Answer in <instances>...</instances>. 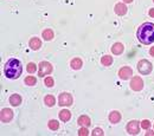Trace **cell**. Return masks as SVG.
Segmentation results:
<instances>
[{"mask_svg":"<svg viewBox=\"0 0 154 136\" xmlns=\"http://www.w3.org/2000/svg\"><path fill=\"white\" fill-rule=\"evenodd\" d=\"M136 38L141 44L150 45L154 43V24L153 23H143L139 26L136 31Z\"/></svg>","mask_w":154,"mask_h":136,"instance_id":"6da1fadb","label":"cell"},{"mask_svg":"<svg viewBox=\"0 0 154 136\" xmlns=\"http://www.w3.org/2000/svg\"><path fill=\"white\" fill-rule=\"evenodd\" d=\"M21 72H23V66L20 61H18L17 58H11L6 62L4 66V73L7 78L17 79L21 76Z\"/></svg>","mask_w":154,"mask_h":136,"instance_id":"7a4b0ae2","label":"cell"},{"mask_svg":"<svg viewBox=\"0 0 154 136\" xmlns=\"http://www.w3.org/2000/svg\"><path fill=\"white\" fill-rule=\"evenodd\" d=\"M138 70L141 75H149L153 70V65L147 59H141L139 63H138Z\"/></svg>","mask_w":154,"mask_h":136,"instance_id":"3957f363","label":"cell"},{"mask_svg":"<svg viewBox=\"0 0 154 136\" xmlns=\"http://www.w3.org/2000/svg\"><path fill=\"white\" fill-rule=\"evenodd\" d=\"M72 96L68 92H63L60 94L59 97H58V104L60 106H70L72 104Z\"/></svg>","mask_w":154,"mask_h":136,"instance_id":"277c9868","label":"cell"},{"mask_svg":"<svg viewBox=\"0 0 154 136\" xmlns=\"http://www.w3.org/2000/svg\"><path fill=\"white\" fill-rule=\"evenodd\" d=\"M52 70H53V68H52V65H51L49 62H42V63L39 64L38 75H39L40 77H43V76L50 75V73L52 72Z\"/></svg>","mask_w":154,"mask_h":136,"instance_id":"5b68a950","label":"cell"},{"mask_svg":"<svg viewBox=\"0 0 154 136\" xmlns=\"http://www.w3.org/2000/svg\"><path fill=\"white\" fill-rule=\"evenodd\" d=\"M132 76H133V70H132L129 66H123V68H121L120 71H119V77H120L121 79H123V80L129 79Z\"/></svg>","mask_w":154,"mask_h":136,"instance_id":"8992f818","label":"cell"},{"mask_svg":"<svg viewBox=\"0 0 154 136\" xmlns=\"http://www.w3.org/2000/svg\"><path fill=\"white\" fill-rule=\"evenodd\" d=\"M131 88L134 91H141L143 88V80L140 77H133L131 82Z\"/></svg>","mask_w":154,"mask_h":136,"instance_id":"52a82bcc","label":"cell"},{"mask_svg":"<svg viewBox=\"0 0 154 136\" xmlns=\"http://www.w3.org/2000/svg\"><path fill=\"white\" fill-rule=\"evenodd\" d=\"M127 131H128L131 135H138V134L140 132L139 122H138V121H131V122L127 124Z\"/></svg>","mask_w":154,"mask_h":136,"instance_id":"ba28073f","label":"cell"},{"mask_svg":"<svg viewBox=\"0 0 154 136\" xmlns=\"http://www.w3.org/2000/svg\"><path fill=\"white\" fill-rule=\"evenodd\" d=\"M13 118V111L9 108H5L1 110V122L7 123Z\"/></svg>","mask_w":154,"mask_h":136,"instance_id":"9c48e42d","label":"cell"},{"mask_svg":"<svg viewBox=\"0 0 154 136\" xmlns=\"http://www.w3.org/2000/svg\"><path fill=\"white\" fill-rule=\"evenodd\" d=\"M114 10H115V13L117 14V16H125L126 13H127V6L123 4V3H119V4H116L115 5V7H114Z\"/></svg>","mask_w":154,"mask_h":136,"instance_id":"30bf717a","label":"cell"},{"mask_svg":"<svg viewBox=\"0 0 154 136\" xmlns=\"http://www.w3.org/2000/svg\"><path fill=\"white\" fill-rule=\"evenodd\" d=\"M28 46L32 49V50H38V49H40V46H42V42H40V39L39 38H37V37H35V38H31V40L28 42Z\"/></svg>","mask_w":154,"mask_h":136,"instance_id":"8fae6325","label":"cell"},{"mask_svg":"<svg viewBox=\"0 0 154 136\" xmlns=\"http://www.w3.org/2000/svg\"><path fill=\"white\" fill-rule=\"evenodd\" d=\"M109 121H110L111 123H114V124L119 123V122L121 121V114H120L119 111H116V110L111 111V113L109 114Z\"/></svg>","mask_w":154,"mask_h":136,"instance_id":"7c38bea8","label":"cell"},{"mask_svg":"<svg viewBox=\"0 0 154 136\" xmlns=\"http://www.w3.org/2000/svg\"><path fill=\"white\" fill-rule=\"evenodd\" d=\"M123 50H125V47H123V45L121 43H115L111 47V52L114 54H116V56H119V54H121L123 52Z\"/></svg>","mask_w":154,"mask_h":136,"instance_id":"4fadbf2b","label":"cell"},{"mask_svg":"<svg viewBox=\"0 0 154 136\" xmlns=\"http://www.w3.org/2000/svg\"><path fill=\"white\" fill-rule=\"evenodd\" d=\"M77 123H78L79 125H82V127H89V125L91 124L90 118H89L87 115H82V116H79Z\"/></svg>","mask_w":154,"mask_h":136,"instance_id":"5bb4252c","label":"cell"},{"mask_svg":"<svg viewBox=\"0 0 154 136\" xmlns=\"http://www.w3.org/2000/svg\"><path fill=\"white\" fill-rule=\"evenodd\" d=\"M10 103L13 105V106H18L20 103H21V96L18 95V94H14L10 97Z\"/></svg>","mask_w":154,"mask_h":136,"instance_id":"9a60e30c","label":"cell"},{"mask_svg":"<svg viewBox=\"0 0 154 136\" xmlns=\"http://www.w3.org/2000/svg\"><path fill=\"white\" fill-rule=\"evenodd\" d=\"M59 118L63 122H68L71 118V113L69 110H67V109H64V110H62L59 113Z\"/></svg>","mask_w":154,"mask_h":136,"instance_id":"2e32d148","label":"cell"},{"mask_svg":"<svg viewBox=\"0 0 154 136\" xmlns=\"http://www.w3.org/2000/svg\"><path fill=\"white\" fill-rule=\"evenodd\" d=\"M70 66L74 69V70H79L82 68V61L79 58H74L71 62H70Z\"/></svg>","mask_w":154,"mask_h":136,"instance_id":"e0dca14e","label":"cell"},{"mask_svg":"<svg viewBox=\"0 0 154 136\" xmlns=\"http://www.w3.org/2000/svg\"><path fill=\"white\" fill-rule=\"evenodd\" d=\"M101 63H102V65H104V66H110L111 65V63H113V57H110V56H103L102 58H101Z\"/></svg>","mask_w":154,"mask_h":136,"instance_id":"ac0fdd59","label":"cell"},{"mask_svg":"<svg viewBox=\"0 0 154 136\" xmlns=\"http://www.w3.org/2000/svg\"><path fill=\"white\" fill-rule=\"evenodd\" d=\"M43 38L45 39V40H51L52 38H53V32H52V30H50V29H46V30H44L43 31Z\"/></svg>","mask_w":154,"mask_h":136,"instance_id":"d6986e66","label":"cell"},{"mask_svg":"<svg viewBox=\"0 0 154 136\" xmlns=\"http://www.w3.org/2000/svg\"><path fill=\"white\" fill-rule=\"evenodd\" d=\"M44 102H45V104H46L48 106H53V105H55L56 99H55V97H53L52 95H48V96H45Z\"/></svg>","mask_w":154,"mask_h":136,"instance_id":"ffe728a7","label":"cell"},{"mask_svg":"<svg viewBox=\"0 0 154 136\" xmlns=\"http://www.w3.org/2000/svg\"><path fill=\"white\" fill-rule=\"evenodd\" d=\"M36 83H37V79H36L33 76H27V77L25 78V84L28 85V87H32V85H35Z\"/></svg>","mask_w":154,"mask_h":136,"instance_id":"44dd1931","label":"cell"},{"mask_svg":"<svg viewBox=\"0 0 154 136\" xmlns=\"http://www.w3.org/2000/svg\"><path fill=\"white\" fill-rule=\"evenodd\" d=\"M48 125H49V128H50L51 130H57V129L59 128V122L56 121V120H51Z\"/></svg>","mask_w":154,"mask_h":136,"instance_id":"7402d4cb","label":"cell"},{"mask_svg":"<svg viewBox=\"0 0 154 136\" xmlns=\"http://www.w3.org/2000/svg\"><path fill=\"white\" fill-rule=\"evenodd\" d=\"M36 70H37V68H36L35 63H28L27 64V72L28 73H33V72H36Z\"/></svg>","mask_w":154,"mask_h":136,"instance_id":"603a6c76","label":"cell"},{"mask_svg":"<svg viewBox=\"0 0 154 136\" xmlns=\"http://www.w3.org/2000/svg\"><path fill=\"white\" fill-rule=\"evenodd\" d=\"M44 83H45V85H46V87L52 88V87H53V84H55V82H53V79H52L51 77H46V78H45V80H44Z\"/></svg>","mask_w":154,"mask_h":136,"instance_id":"cb8c5ba5","label":"cell"},{"mask_svg":"<svg viewBox=\"0 0 154 136\" xmlns=\"http://www.w3.org/2000/svg\"><path fill=\"white\" fill-rule=\"evenodd\" d=\"M88 134H89L88 127H83V128H81V129L78 130V135H81V136H87Z\"/></svg>","mask_w":154,"mask_h":136,"instance_id":"d4e9b609","label":"cell"},{"mask_svg":"<svg viewBox=\"0 0 154 136\" xmlns=\"http://www.w3.org/2000/svg\"><path fill=\"white\" fill-rule=\"evenodd\" d=\"M141 127L147 130V129H149V127H150V122H149L148 120H143V121L141 122Z\"/></svg>","mask_w":154,"mask_h":136,"instance_id":"484cf974","label":"cell"},{"mask_svg":"<svg viewBox=\"0 0 154 136\" xmlns=\"http://www.w3.org/2000/svg\"><path fill=\"white\" fill-rule=\"evenodd\" d=\"M103 134H104L103 130L100 129V128H95L94 131H92V135H94V136H96V135H103Z\"/></svg>","mask_w":154,"mask_h":136,"instance_id":"4316f807","label":"cell"},{"mask_svg":"<svg viewBox=\"0 0 154 136\" xmlns=\"http://www.w3.org/2000/svg\"><path fill=\"white\" fill-rule=\"evenodd\" d=\"M148 14H149V17L154 18V8H150V10H149V13H148Z\"/></svg>","mask_w":154,"mask_h":136,"instance_id":"83f0119b","label":"cell"},{"mask_svg":"<svg viewBox=\"0 0 154 136\" xmlns=\"http://www.w3.org/2000/svg\"><path fill=\"white\" fill-rule=\"evenodd\" d=\"M149 53H150V56H153V57H154V47H150Z\"/></svg>","mask_w":154,"mask_h":136,"instance_id":"f1b7e54d","label":"cell"},{"mask_svg":"<svg viewBox=\"0 0 154 136\" xmlns=\"http://www.w3.org/2000/svg\"><path fill=\"white\" fill-rule=\"evenodd\" d=\"M133 0H123V3H127V4H129V3H132Z\"/></svg>","mask_w":154,"mask_h":136,"instance_id":"f546056e","label":"cell"},{"mask_svg":"<svg viewBox=\"0 0 154 136\" xmlns=\"http://www.w3.org/2000/svg\"><path fill=\"white\" fill-rule=\"evenodd\" d=\"M147 135H154V131H148Z\"/></svg>","mask_w":154,"mask_h":136,"instance_id":"4dcf8cb0","label":"cell"},{"mask_svg":"<svg viewBox=\"0 0 154 136\" xmlns=\"http://www.w3.org/2000/svg\"><path fill=\"white\" fill-rule=\"evenodd\" d=\"M153 1H154V0H153Z\"/></svg>","mask_w":154,"mask_h":136,"instance_id":"1f68e13d","label":"cell"}]
</instances>
